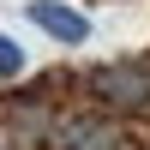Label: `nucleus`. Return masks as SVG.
<instances>
[{
    "label": "nucleus",
    "mask_w": 150,
    "mask_h": 150,
    "mask_svg": "<svg viewBox=\"0 0 150 150\" xmlns=\"http://www.w3.org/2000/svg\"><path fill=\"white\" fill-rule=\"evenodd\" d=\"M30 24H36V30H48L60 48L90 42V18H84V12H72V6H60V0H30Z\"/></svg>",
    "instance_id": "obj_2"
},
{
    "label": "nucleus",
    "mask_w": 150,
    "mask_h": 150,
    "mask_svg": "<svg viewBox=\"0 0 150 150\" xmlns=\"http://www.w3.org/2000/svg\"><path fill=\"white\" fill-rule=\"evenodd\" d=\"M18 72H24V48L0 30V78H18Z\"/></svg>",
    "instance_id": "obj_4"
},
{
    "label": "nucleus",
    "mask_w": 150,
    "mask_h": 150,
    "mask_svg": "<svg viewBox=\"0 0 150 150\" xmlns=\"http://www.w3.org/2000/svg\"><path fill=\"white\" fill-rule=\"evenodd\" d=\"M84 90L96 96V108L144 114L150 108V60H102V66L84 72Z\"/></svg>",
    "instance_id": "obj_1"
},
{
    "label": "nucleus",
    "mask_w": 150,
    "mask_h": 150,
    "mask_svg": "<svg viewBox=\"0 0 150 150\" xmlns=\"http://www.w3.org/2000/svg\"><path fill=\"white\" fill-rule=\"evenodd\" d=\"M54 150H120V132L102 114H72L54 126Z\"/></svg>",
    "instance_id": "obj_3"
}]
</instances>
